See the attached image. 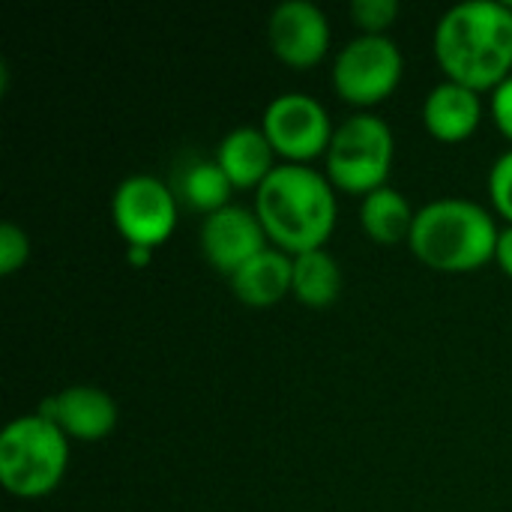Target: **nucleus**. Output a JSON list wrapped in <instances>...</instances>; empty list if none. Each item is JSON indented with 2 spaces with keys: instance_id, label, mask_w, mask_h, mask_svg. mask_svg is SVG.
Segmentation results:
<instances>
[{
  "instance_id": "1",
  "label": "nucleus",
  "mask_w": 512,
  "mask_h": 512,
  "mask_svg": "<svg viewBox=\"0 0 512 512\" xmlns=\"http://www.w3.org/2000/svg\"><path fill=\"white\" fill-rule=\"evenodd\" d=\"M435 54L447 81L495 90L512 75V9L504 0H465L435 27Z\"/></svg>"
},
{
  "instance_id": "2",
  "label": "nucleus",
  "mask_w": 512,
  "mask_h": 512,
  "mask_svg": "<svg viewBox=\"0 0 512 512\" xmlns=\"http://www.w3.org/2000/svg\"><path fill=\"white\" fill-rule=\"evenodd\" d=\"M255 216L285 255L324 249L336 228L333 183L309 165H276L255 189Z\"/></svg>"
},
{
  "instance_id": "3",
  "label": "nucleus",
  "mask_w": 512,
  "mask_h": 512,
  "mask_svg": "<svg viewBox=\"0 0 512 512\" xmlns=\"http://www.w3.org/2000/svg\"><path fill=\"white\" fill-rule=\"evenodd\" d=\"M498 225L492 213L465 198H441L417 210L411 228L414 255L441 273H471L495 261Z\"/></svg>"
},
{
  "instance_id": "4",
  "label": "nucleus",
  "mask_w": 512,
  "mask_h": 512,
  "mask_svg": "<svg viewBox=\"0 0 512 512\" xmlns=\"http://www.w3.org/2000/svg\"><path fill=\"white\" fill-rule=\"evenodd\" d=\"M69 438L42 414L12 420L0 435V483L18 498H42L63 480Z\"/></svg>"
},
{
  "instance_id": "5",
  "label": "nucleus",
  "mask_w": 512,
  "mask_h": 512,
  "mask_svg": "<svg viewBox=\"0 0 512 512\" xmlns=\"http://www.w3.org/2000/svg\"><path fill=\"white\" fill-rule=\"evenodd\" d=\"M393 165V132L375 114L348 117L327 147V180L348 195H372L387 186Z\"/></svg>"
},
{
  "instance_id": "6",
  "label": "nucleus",
  "mask_w": 512,
  "mask_h": 512,
  "mask_svg": "<svg viewBox=\"0 0 512 512\" xmlns=\"http://www.w3.org/2000/svg\"><path fill=\"white\" fill-rule=\"evenodd\" d=\"M402 51L390 36H357L351 39L333 66L336 93L360 108L384 102L402 78Z\"/></svg>"
},
{
  "instance_id": "7",
  "label": "nucleus",
  "mask_w": 512,
  "mask_h": 512,
  "mask_svg": "<svg viewBox=\"0 0 512 512\" xmlns=\"http://www.w3.org/2000/svg\"><path fill=\"white\" fill-rule=\"evenodd\" d=\"M264 135L270 147L294 165L327 153L333 141V123L324 105L306 93H282L264 111Z\"/></svg>"
},
{
  "instance_id": "8",
  "label": "nucleus",
  "mask_w": 512,
  "mask_h": 512,
  "mask_svg": "<svg viewBox=\"0 0 512 512\" xmlns=\"http://www.w3.org/2000/svg\"><path fill=\"white\" fill-rule=\"evenodd\" d=\"M111 216L129 246L156 249L174 234L177 201L162 180L150 174H135L117 186L111 198Z\"/></svg>"
},
{
  "instance_id": "9",
  "label": "nucleus",
  "mask_w": 512,
  "mask_h": 512,
  "mask_svg": "<svg viewBox=\"0 0 512 512\" xmlns=\"http://www.w3.org/2000/svg\"><path fill=\"white\" fill-rule=\"evenodd\" d=\"M201 249L207 264L231 279L243 264H249L255 255L267 249V231L255 210L228 204L204 219Z\"/></svg>"
},
{
  "instance_id": "10",
  "label": "nucleus",
  "mask_w": 512,
  "mask_h": 512,
  "mask_svg": "<svg viewBox=\"0 0 512 512\" xmlns=\"http://www.w3.org/2000/svg\"><path fill=\"white\" fill-rule=\"evenodd\" d=\"M270 48L288 66H315L330 48V24L309 0H285L273 9L267 24Z\"/></svg>"
},
{
  "instance_id": "11",
  "label": "nucleus",
  "mask_w": 512,
  "mask_h": 512,
  "mask_svg": "<svg viewBox=\"0 0 512 512\" xmlns=\"http://www.w3.org/2000/svg\"><path fill=\"white\" fill-rule=\"evenodd\" d=\"M39 414L51 420L72 441H102L117 429L120 411L105 390L75 384L39 405Z\"/></svg>"
},
{
  "instance_id": "12",
  "label": "nucleus",
  "mask_w": 512,
  "mask_h": 512,
  "mask_svg": "<svg viewBox=\"0 0 512 512\" xmlns=\"http://www.w3.org/2000/svg\"><path fill=\"white\" fill-rule=\"evenodd\" d=\"M483 117V102L480 93L471 87H462L456 81H444L438 84L426 102H423V123L426 129L447 144L465 141L474 135V129L480 126Z\"/></svg>"
},
{
  "instance_id": "13",
  "label": "nucleus",
  "mask_w": 512,
  "mask_h": 512,
  "mask_svg": "<svg viewBox=\"0 0 512 512\" xmlns=\"http://www.w3.org/2000/svg\"><path fill=\"white\" fill-rule=\"evenodd\" d=\"M273 153L276 150L270 147L264 129L240 126L222 138V144L216 150V162L234 189H258L276 168Z\"/></svg>"
},
{
  "instance_id": "14",
  "label": "nucleus",
  "mask_w": 512,
  "mask_h": 512,
  "mask_svg": "<svg viewBox=\"0 0 512 512\" xmlns=\"http://www.w3.org/2000/svg\"><path fill=\"white\" fill-rule=\"evenodd\" d=\"M291 282H294V258L270 246L231 276V288L246 306L279 303L291 291Z\"/></svg>"
},
{
  "instance_id": "15",
  "label": "nucleus",
  "mask_w": 512,
  "mask_h": 512,
  "mask_svg": "<svg viewBox=\"0 0 512 512\" xmlns=\"http://www.w3.org/2000/svg\"><path fill=\"white\" fill-rule=\"evenodd\" d=\"M414 219H417V210L408 204V198L402 192H396L390 186H381L372 195H366L363 207H360V222H363L366 234L381 246H396V243L408 240Z\"/></svg>"
},
{
  "instance_id": "16",
  "label": "nucleus",
  "mask_w": 512,
  "mask_h": 512,
  "mask_svg": "<svg viewBox=\"0 0 512 512\" xmlns=\"http://www.w3.org/2000/svg\"><path fill=\"white\" fill-rule=\"evenodd\" d=\"M291 291L300 303L312 306V309H324L330 306L339 291H342V270L336 264V258L327 249H315V252H303L294 258V282Z\"/></svg>"
},
{
  "instance_id": "17",
  "label": "nucleus",
  "mask_w": 512,
  "mask_h": 512,
  "mask_svg": "<svg viewBox=\"0 0 512 512\" xmlns=\"http://www.w3.org/2000/svg\"><path fill=\"white\" fill-rule=\"evenodd\" d=\"M180 189H183V198L207 216L228 207V198L234 192L231 180L225 177V171L219 168L216 159H204V162H195L192 168H186Z\"/></svg>"
},
{
  "instance_id": "18",
  "label": "nucleus",
  "mask_w": 512,
  "mask_h": 512,
  "mask_svg": "<svg viewBox=\"0 0 512 512\" xmlns=\"http://www.w3.org/2000/svg\"><path fill=\"white\" fill-rule=\"evenodd\" d=\"M399 3L396 0H354L351 18L366 36H384V30L396 21Z\"/></svg>"
},
{
  "instance_id": "19",
  "label": "nucleus",
  "mask_w": 512,
  "mask_h": 512,
  "mask_svg": "<svg viewBox=\"0 0 512 512\" xmlns=\"http://www.w3.org/2000/svg\"><path fill=\"white\" fill-rule=\"evenodd\" d=\"M489 195L495 210L512 225V150L495 159L492 171H489Z\"/></svg>"
},
{
  "instance_id": "20",
  "label": "nucleus",
  "mask_w": 512,
  "mask_h": 512,
  "mask_svg": "<svg viewBox=\"0 0 512 512\" xmlns=\"http://www.w3.org/2000/svg\"><path fill=\"white\" fill-rule=\"evenodd\" d=\"M27 255H30L27 234H24L18 225L3 222V225H0V273L9 276V273L21 270L24 261H27Z\"/></svg>"
},
{
  "instance_id": "21",
  "label": "nucleus",
  "mask_w": 512,
  "mask_h": 512,
  "mask_svg": "<svg viewBox=\"0 0 512 512\" xmlns=\"http://www.w3.org/2000/svg\"><path fill=\"white\" fill-rule=\"evenodd\" d=\"M492 120L512 141V75L492 90Z\"/></svg>"
},
{
  "instance_id": "22",
  "label": "nucleus",
  "mask_w": 512,
  "mask_h": 512,
  "mask_svg": "<svg viewBox=\"0 0 512 512\" xmlns=\"http://www.w3.org/2000/svg\"><path fill=\"white\" fill-rule=\"evenodd\" d=\"M495 261L501 264V270L512 276V225H507L498 237V252H495Z\"/></svg>"
},
{
  "instance_id": "23",
  "label": "nucleus",
  "mask_w": 512,
  "mask_h": 512,
  "mask_svg": "<svg viewBox=\"0 0 512 512\" xmlns=\"http://www.w3.org/2000/svg\"><path fill=\"white\" fill-rule=\"evenodd\" d=\"M150 255H153V249H147V246H129V261H132V267H144V264L150 261Z\"/></svg>"
}]
</instances>
